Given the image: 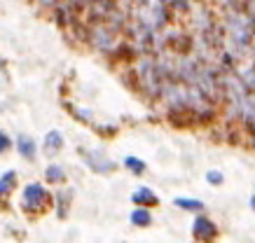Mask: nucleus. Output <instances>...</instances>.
<instances>
[{"instance_id":"obj_1","label":"nucleus","mask_w":255,"mask_h":243,"mask_svg":"<svg viewBox=\"0 0 255 243\" xmlns=\"http://www.w3.org/2000/svg\"><path fill=\"white\" fill-rule=\"evenodd\" d=\"M42 201H45V189L40 187V185H28V187L23 189V206L28 211L42 206Z\"/></svg>"},{"instance_id":"obj_2","label":"nucleus","mask_w":255,"mask_h":243,"mask_svg":"<svg viewBox=\"0 0 255 243\" xmlns=\"http://www.w3.org/2000/svg\"><path fill=\"white\" fill-rule=\"evenodd\" d=\"M194 234L199 236V239H206V236L216 234V227H213L206 218H197V222H194Z\"/></svg>"},{"instance_id":"obj_3","label":"nucleus","mask_w":255,"mask_h":243,"mask_svg":"<svg viewBox=\"0 0 255 243\" xmlns=\"http://www.w3.org/2000/svg\"><path fill=\"white\" fill-rule=\"evenodd\" d=\"M19 152H21L26 159H33L35 157V143L31 138H19Z\"/></svg>"},{"instance_id":"obj_4","label":"nucleus","mask_w":255,"mask_h":243,"mask_svg":"<svg viewBox=\"0 0 255 243\" xmlns=\"http://www.w3.org/2000/svg\"><path fill=\"white\" fill-rule=\"evenodd\" d=\"M63 141H61V134L59 131H49L47 134V141H45V150L47 152H54L56 148H61Z\"/></svg>"},{"instance_id":"obj_5","label":"nucleus","mask_w":255,"mask_h":243,"mask_svg":"<svg viewBox=\"0 0 255 243\" xmlns=\"http://www.w3.org/2000/svg\"><path fill=\"white\" fill-rule=\"evenodd\" d=\"M131 222L133 225H140V227H145V225H150V213L145 211V208H138V211L131 213Z\"/></svg>"},{"instance_id":"obj_6","label":"nucleus","mask_w":255,"mask_h":243,"mask_svg":"<svg viewBox=\"0 0 255 243\" xmlns=\"http://www.w3.org/2000/svg\"><path fill=\"white\" fill-rule=\"evenodd\" d=\"M12 185H14V173L9 171V173H5V175L0 178V192H2V194H7Z\"/></svg>"},{"instance_id":"obj_7","label":"nucleus","mask_w":255,"mask_h":243,"mask_svg":"<svg viewBox=\"0 0 255 243\" xmlns=\"http://www.w3.org/2000/svg\"><path fill=\"white\" fill-rule=\"evenodd\" d=\"M133 201H155V194H152L150 189H138V192L133 194Z\"/></svg>"},{"instance_id":"obj_8","label":"nucleus","mask_w":255,"mask_h":243,"mask_svg":"<svg viewBox=\"0 0 255 243\" xmlns=\"http://www.w3.org/2000/svg\"><path fill=\"white\" fill-rule=\"evenodd\" d=\"M63 178V171L61 168H59V166H49V168H47V180H61Z\"/></svg>"},{"instance_id":"obj_9","label":"nucleus","mask_w":255,"mask_h":243,"mask_svg":"<svg viewBox=\"0 0 255 243\" xmlns=\"http://www.w3.org/2000/svg\"><path fill=\"white\" fill-rule=\"evenodd\" d=\"M176 204L180 208H190V211H201V204L199 201H187V199H176Z\"/></svg>"},{"instance_id":"obj_10","label":"nucleus","mask_w":255,"mask_h":243,"mask_svg":"<svg viewBox=\"0 0 255 243\" xmlns=\"http://www.w3.org/2000/svg\"><path fill=\"white\" fill-rule=\"evenodd\" d=\"M127 166H129L131 171H136V173H140V171H143V164H140V162H136V159H133V157H129V159H127Z\"/></svg>"},{"instance_id":"obj_11","label":"nucleus","mask_w":255,"mask_h":243,"mask_svg":"<svg viewBox=\"0 0 255 243\" xmlns=\"http://www.w3.org/2000/svg\"><path fill=\"white\" fill-rule=\"evenodd\" d=\"M9 148V138L5 134H0V152H2V150H7Z\"/></svg>"},{"instance_id":"obj_12","label":"nucleus","mask_w":255,"mask_h":243,"mask_svg":"<svg viewBox=\"0 0 255 243\" xmlns=\"http://www.w3.org/2000/svg\"><path fill=\"white\" fill-rule=\"evenodd\" d=\"M209 180L211 182H220V173H209Z\"/></svg>"}]
</instances>
